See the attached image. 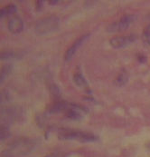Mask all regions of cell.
<instances>
[{
    "mask_svg": "<svg viewBox=\"0 0 150 157\" xmlns=\"http://www.w3.org/2000/svg\"><path fill=\"white\" fill-rule=\"evenodd\" d=\"M37 138H19L9 144L2 152L3 157H19L33 153L39 145Z\"/></svg>",
    "mask_w": 150,
    "mask_h": 157,
    "instance_id": "obj_1",
    "label": "cell"
},
{
    "mask_svg": "<svg viewBox=\"0 0 150 157\" xmlns=\"http://www.w3.org/2000/svg\"><path fill=\"white\" fill-rule=\"evenodd\" d=\"M58 138L60 140H68V141H78L82 143H91L98 140V136L92 133L78 131L69 128H62L58 132Z\"/></svg>",
    "mask_w": 150,
    "mask_h": 157,
    "instance_id": "obj_2",
    "label": "cell"
},
{
    "mask_svg": "<svg viewBox=\"0 0 150 157\" xmlns=\"http://www.w3.org/2000/svg\"><path fill=\"white\" fill-rule=\"evenodd\" d=\"M60 19L55 16H50L38 20L35 25V31L38 36H47L57 30Z\"/></svg>",
    "mask_w": 150,
    "mask_h": 157,
    "instance_id": "obj_3",
    "label": "cell"
},
{
    "mask_svg": "<svg viewBox=\"0 0 150 157\" xmlns=\"http://www.w3.org/2000/svg\"><path fill=\"white\" fill-rule=\"evenodd\" d=\"M134 19H135V17L133 15L123 16L119 22H114L110 24L107 27V31L108 33L124 31L129 28V26L133 23Z\"/></svg>",
    "mask_w": 150,
    "mask_h": 157,
    "instance_id": "obj_4",
    "label": "cell"
},
{
    "mask_svg": "<svg viewBox=\"0 0 150 157\" xmlns=\"http://www.w3.org/2000/svg\"><path fill=\"white\" fill-rule=\"evenodd\" d=\"M21 116V110L16 106H6L1 108V119L4 123L16 122Z\"/></svg>",
    "mask_w": 150,
    "mask_h": 157,
    "instance_id": "obj_5",
    "label": "cell"
},
{
    "mask_svg": "<svg viewBox=\"0 0 150 157\" xmlns=\"http://www.w3.org/2000/svg\"><path fill=\"white\" fill-rule=\"evenodd\" d=\"M137 37L134 35H129V36H115L112 37L109 40V44L116 49H119V48H124L130 45L132 43H134L136 41Z\"/></svg>",
    "mask_w": 150,
    "mask_h": 157,
    "instance_id": "obj_6",
    "label": "cell"
},
{
    "mask_svg": "<svg viewBox=\"0 0 150 157\" xmlns=\"http://www.w3.org/2000/svg\"><path fill=\"white\" fill-rule=\"evenodd\" d=\"M90 36L89 35H85V36H81V37H79L72 45L65 52V55H64V59L65 61H70L71 58H72V56L76 54V52H77V50L82 45V44L85 42L86 40L88 39V37H89Z\"/></svg>",
    "mask_w": 150,
    "mask_h": 157,
    "instance_id": "obj_7",
    "label": "cell"
},
{
    "mask_svg": "<svg viewBox=\"0 0 150 157\" xmlns=\"http://www.w3.org/2000/svg\"><path fill=\"white\" fill-rule=\"evenodd\" d=\"M7 28L9 32H11L12 34H19L24 29V21L18 16H14L9 19L7 24Z\"/></svg>",
    "mask_w": 150,
    "mask_h": 157,
    "instance_id": "obj_8",
    "label": "cell"
},
{
    "mask_svg": "<svg viewBox=\"0 0 150 157\" xmlns=\"http://www.w3.org/2000/svg\"><path fill=\"white\" fill-rule=\"evenodd\" d=\"M73 82L80 88H83V89L87 90L89 88V85H88V83L86 81L85 77L83 76V75L81 72H78V73L74 74V75H73Z\"/></svg>",
    "mask_w": 150,
    "mask_h": 157,
    "instance_id": "obj_9",
    "label": "cell"
},
{
    "mask_svg": "<svg viewBox=\"0 0 150 157\" xmlns=\"http://www.w3.org/2000/svg\"><path fill=\"white\" fill-rule=\"evenodd\" d=\"M70 105V103H66V102H57L55 104H53L50 109L49 112L52 113H64L68 107Z\"/></svg>",
    "mask_w": 150,
    "mask_h": 157,
    "instance_id": "obj_10",
    "label": "cell"
},
{
    "mask_svg": "<svg viewBox=\"0 0 150 157\" xmlns=\"http://www.w3.org/2000/svg\"><path fill=\"white\" fill-rule=\"evenodd\" d=\"M128 81H129V75H128V73L125 70H123L117 76V78L114 81V84L118 87H122V86H124L128 83Z\"/></svg>",
    "mask_w": 150,
    "mask_h": 157,
    "instance_id": "obj_11",
    "label": "cell"
},
{
    "mask_svg": "<svg viewBox=\"0 0 150 157\" xmlns=\"http://www.w3.org/2000/svg\"><path fill=\"white\" fill-rule=\"evenodd\" d=\"M21 55L19 52H16L13 50H8V51H3L1 53V60H8V59H14V58H21Z\"/></svg>",
    "mask_w": 150,
    "mask_h": 157,
    "instance_id": "obj_12",
    "label": "cell"
},
{
    "mask_svg": "<svg viewBox=\"0 0 150 157\" xmlns=\"http://www.w3.org/2000/svg\"><path fill=\"white\" fill-rule=\"evenodd\" d=\"M16 12V6L13 4H10L5 7H3L1 9V12H0V17L1 18L3 17H5L7 16H10V15H13Z\"/></svg>",
    "mask_w": 150,
    "mask_h": 157,
    "instance_id": "obj_13",
    "label": "cell"
},
{
    "mask_svg": "<svg viewBox=\"0 0 150 157\" xmlns=\"http://www.w3.org/2000/svg\"><path fill=\"white\" fill-rule=\"evenodd\" d=\"M12 70H13L12 65H5V66H3V67L1 69V75H0L1 83H3L5 81V79L11 74Z\"/></svg>",
    "mask_w": 150,
    "mask_h": 157,
    "instance_id": "obj_14",
    "label": "cell"
},
{
    "mask_svg": "<svg viewBox=\"0 0 150 157\" xmlns=\"http://www.w3.org/2000/svg\"><path fill=\"white\" fill-rule=\"evenodd\" d=\"M142 41L146 45H150V24L143 31Z\"/></svg>",
    "mask_w": 150,
    "mask_h": 157,
    "instance_id": "obj_15",
    "label": "cell"
},
{
    "mask_svg": "<svg viewBox=\"0 0 150 157\" xmlns=\"http://www.w3.org/2000/svg\"><path fill=\"white\" fill-rule=\"evenodd\" d=\"M10 132L8 130V128L5 125L1 126V130H0V139L1 141H4L5 139H7L8 137H10Z\"/></svg>",
    "mask_w": 150,
    "mask_h": 157,
    "instance_id": "obj_16",
    "label": "cell"
},
{
    "mask_svg": "<svg viewBox=\"0 0 150 157\" xmlns=\"http://www.w3.org/2000/svg\"><path fill=\"white\" fill-rule=\"evenodd\" d=\"M9 100V94H7L5 91L1 92V104H5Z\"/></svg>",
    "mask_w": 150,
    "mask_h": 157,
    "instance_id": "obj_17",
    "label": "cell"
},
{
    "mask_svg": "<svg viewBox=\"0 0 150 157\" xmlns=\"http://www.w3.org/2000/svg\"><path fill=\"white\" fill-rule=\"evenodd\" d=\"M45 157H59L57 155H55V154H50V155H46Z\"/></svg>",
    "mask_w": 150,
    "mask_h": 157,
    "instance_id": "obj_18",
    "label": "cell"
}]
</instances>
